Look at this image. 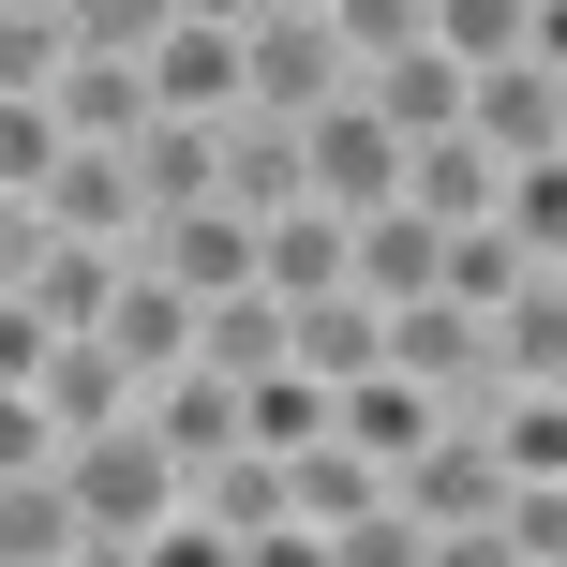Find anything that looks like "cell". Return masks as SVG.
Masks as SVG:
<instances>
[{"mask_svg": "<svg viewBox=\"0 0 567 567\" xmlns=\"http://www.w3.org/2000/svg\"><path fill=\"white\" fill-rule=\"evenodd\" d=\"M75 508H90V567H165V538H179V508H195V463L165 449L150 419H120V433H90L75 463Z\"/></svg>", "mask_w": 567, "mask_h": 567, "instance_id": "cell-1", "label": "cell"}, {"mask_svg": "<svg viewBox=\"0 0 567 567\" xmlns=\"http://www.w3.org/2000/svg\"><path fill=\"white\" fill-rule=\"evenodd\" d=\"M508 449H493V419H449L419 463H403V508L433 523V553H493V523H508Z\"/></svg>", "mask_w": 567, "mask_h": 567, "instance_id": "cell-2", "label": "cell"}, {"mask_svg": "<svg viewBox=\"0 0 567 567\" xmlns=\"http://www.w3.org/2000/svg\"><path fill=\"white\" fill-rule=\"evenodd\" d=\"M0 389H30V403H45V419H60V449H90V433H120V419H150V373L120 359L105 329H60L45 359H16V373H0Z\"/></svg>", "mask_w": 567, "mask_h": 567, "instance_id": "cell-3", "label": "cell"}, {"mask_svg": "<svg viewBox=\"0 0 567 567\" xmlns=\"http://www.w3.org/2000/svg\"><path fill=\"white\" fill-rule=\"evenodd\" d=\"M165 284H195V299H225V284H269V225L239 195H195V209H150V239H135Z\"/></svg>", "mask_w": 567, "mask_h": 567, "instance_id": "cell-4", "label": "cell"}, {"mask_svg": "<svg viewBox=\"0 0 567 567\" xmlns=\"http://www.w3.org/2000/svg\"><path fill=\"white\" fill-rule=\"evenodd\" d=\"M403 165H419V135H403L373 90H343V105H313V195L329 209H389Z\"/></svg>", "mask_w": 567, "mask_h": 567, "instance_id": "cell-5", "label": "cell"}, {"mask_svg": "<svg viewBox=\"0 0 567 567\" xmlns=\"http://www.w3.org/2000/svg\"><path fill=\"white\" fill-rule=\"evenodd\" d=\"M389 493H403V478L359 449V433H313V449H284V508H299V553H343L373 508H389Z\"/></svg>", "mask_w": 567, "mask_h": 567, "instance_id": "cell-6", "label": "cell"}, {"mask_svg": "<svg viewBox=\"0 0 567 567\" xmlns=\"http://www.w3.org/2000/svg\"><path fill=\"white\" fill-rule=\"evenodd\" d=\"M239 45H255V105H284V120H313V105H343V90H359V45H343L329 16H284V0H269Z\"/></svg>", "mask_w": 567, "mask_h": 567, "instance_id": "cell-7", "label": "cell"}, {"mask_svg": "<svg viewBox=\"0 0 567 567\" xmlns=\"http://www.w3.org/2000/svg\"><path fill=\"white\" fill-rule=\"evenodd\" d=\"M150 433H165L179 463H225V449H255V373H225V359H179L165 389H150Z\"/></svg>", "mask_w": 567, "mask_h": 567, "instance_id": "cell-8", "label": "cell"}, {"mask_svg": "<svg viewBox=\"0 0 567 567\" xmlns=\"http://www.w3.org/2000/svg\"><path fill=\"white\" fill-rule=\"evenodd\" d=\"M359 90H373V105L403 120V135H449V120H478V60H463L449 30H419V45H389V60H373Z\"/></svg>", "mask_w": 567, "mask_h": 567, "instance_id": "cell-9", "label": "cell"}, {"mask_svg": "<svg viewBox=\"0 0 567 567\" xmlns=\"http://www.w3.org/2000/svg\"><path fill=\"white\" fill-rule=\"evenodd\" d=\"M343 433H359V449L403 478V463L449 433V389H433V373H403V359H373V373H343Z\"/></svg>", "mask_w": 567, "mask_h": 567, "instance_id": "cell-10", "label": "cell"}, {"mask_svg": "<svg viewBox=\"0 0 567 567\" xmlns=\"http://www.w3.org/2000/svg\"><path fill=\"white\" fill-rule=\"evenodd\" d=\"M508 150L478 135V120H449V135H419V165H403V195L433 209V225H493V209H508Z\"/></svg>", "mask_w": 567, "mask_h": 567, "instance_id": "cell-11", "label": "cell"}, {"mask_svg": "<svg viewBox=\"0 0 567 567\" xmlns=\"http://www.w3.org/2000/svg\"><path fill=\"white\" fill-rule=\"evenodd\" d=\"M478 135L508 150V165H538V150H567V75L538 45H508V60H478Z\"/></svg>", "mask_w": 567, "mask_h": 567, "instance_id": "cell-12", "label": "cell"}, {"mask_svg": "<svg viewBox=\"0 0 567 567\" xmlns=\"http://www.w3.org/2000/svg\"><path fill=\"white\" fill-rule=\"evenodd\" d=\"M359 284H373V299H433V284H449V225H433V209L419 195H389V209H359Z\"/></svg>", "mask_w": 567, "mask_h": 567, "instance_id": "cell-13", "label": "cell"}, {"mask_svg": "<svg viewBox=\"0 0 567 567\" xmlns=\"http://www.w3.org/2000/svg\"><path fill=\"white\" fill-rule=\"evenodd\" d=\"M269 284H284V299H329V284H359V209H329V195L269 209Z\"/></svg>", "mask_w": 567, "mask_h": 567, "instance_id": "cell-14", "label": "cell"}, {"mask_svg": "<svg viewBox=\"0 0 567 567\" xmlns=\"http://www.w3.org/2000/svg\"><path fill=\"white\" fill-rule=\"evenodd\" d=\"M0 553L16 567H90V508H75V478H0Z\"/></svg>", "mask_w": 567, "mask_h": 567, "instance_id": "cell-15", "label": "cell"}, {"mask_svg": "<svg viewBox=\"0 0 567 567\" xmlns=\"http://www.w3.org/2000/svg\"><path fill=\"white\" fill-rule=\"evenodd\" d=\"M299 359L329 373V389H343V373H373V359H389V299H373V284H329V299H299Z\"/></svg>", "mask_w": 567, "mask_h": 567, "instance_id": "cell-16", "label": "cell"}, {"mask_svg": "<svg viewBox=\"0 0 567 567\" xmlns=\"http://www.w3.org/2000/svg\"><path fill=\"white\" fill-rule=\"evenodd\" d=\"M493 359H508V389H567V269H538L493 313Z\"/></svg>", "mask_w": 567, "mask_h": 567, "instance_id": "cell-17", "label": "cell"}, {"mask_svg": "<svg viewBox=\"0 0 567 567\" xmlns=\"http://www.w3.org/2000/svg\"><path fill=\"white\" fill-rule=\"evenodd\" d=\"M75 0H0V90H60V60H75Z\"/></svg>", "mask_w": 567, "mask_h": 567, "instance_id": "cell-18", "label": "cell"}, {"mask_svg": "<svg viewBox=\"0 0 567 567\" xmlns=\"http://www.w3.org/2000/svg\"><path fill=\"white\" fill-rule=\"evenodd\" d=\"M493 449H508V478H567V389H508Z\"/></svg>", "mask_w": 567, "mask_h": 567, "instance_id": "cell-19", "label": "cell"}, {"mask_svg": "<svg viewBox=\"0 0 567 567\" xmlns=\"http://www.w3.org/2000/svg\"><path fill=\"white\" fill-rule=\"evenodd\" d=\"M493 567H567V478H523L493 523Z\"/></svg>", "mask_w": 567, "mask_h": 567, "instance_id": "cell-20", "label": "cell"}, {"mask_svg": "<svg viewBox=\"0 0 567 567\" xmlns=\"http://www.w3.org/2000/svg\"><path fill=\"white\" fill-rule=\"evenodd\" d=\"M508 225H523V239H538V255L567 269V150H538V165L508 179Z\"/></svg>", "mask_w": 567, "mask_h": 567, "instance_id": "cell-21", "label": "cell"}, {"mask_svg": "<svg viewBox=\"0 0 567 567\" xmlns=\"http://www.w3.org/2000/svg\"><path fill=\"white\" fill-rule=\"evenodd\" d=\"M433 30H449L463 60H508L523 30H538V0H433Z\"/></svg>", "mask_w": 567, "mask_h": 567, "instance_id": "cell-22", "label": "cell"}, {"mask_svg": "<svg viewBox=\"0 0 567 567\" xmlns=\"http://www.w3.org/2000/svg\"><path fill=\"white\" fill-rule=\"evenodd\" d=\"M329 30L359 45V75H373L389 45H419V30H433V0H329Z\"/></svg>", "mask_w": 567, "mask_h": 567, "instance_id": "cell-23", "label": "cell"}, {"mask_svg": "<svg viewBox=\"0 0 567 567\" xmlns=\"http://www.w3.org/2000/svg\"><path fill=\"white\" fill-rule=\"evenodd\" d=\"M179 16H209V30H255V16H269V0H179Z\"/></svg>", "mask_w": 567, "mask_h": 567, "instance_id": "cell-24", "label": "cell"}, {"mask_svg": "<svg viewBox=\"0 0 567 567\" xmlns=\"http://www.w3.org/2000/svg\"><path fill=\"white\" fill-rule=\"evenodd\" d=\"M284 16H329V0H284Z\"/></svg>", "mask_w": 567, "mask_h": 567, "instance_id": "cell-25", "label": "cell"}]
</instances>
